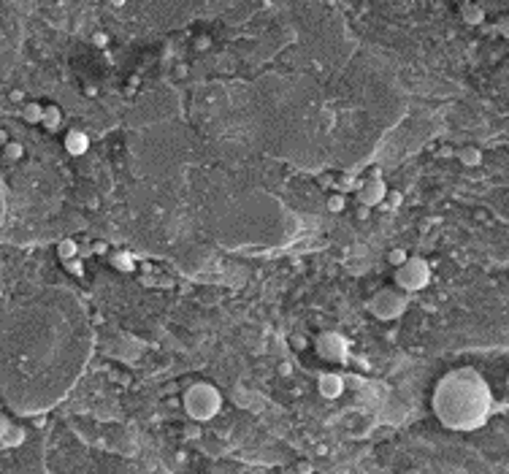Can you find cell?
<instances>
[{
    "mask_svg": "<svg viewBox=\"0 0 509 474\" xmlns=\"http://www.w3.org/2000/svg\"><path fill=\"white\" fill-rule=\"evenodd\" d=\"M328 206H331L333 211H339L341 206H344V198H341V195H336V198H331V204H328Z\"/></svg>",
    "mask_w": 509,
    "mask_h": 474,
    "instance_id": "cell-14",
    "label": "cell"
},
{
    "mask_svg": "<svg viewBox=\"0 0 509 474\" xmlns=\"http://www.w3.org/2000/svg\"><path fill=\"white\" fill-rule=\"evenodd\" d=\"M425 279H428V271H425V265L420 263V260H412L404 271H398V282H401L404 287H423Z\"/></svg>",
    "mask_w": 509,
    "mask_h": 474,
    "instance_id": "cell-2",
    "label": "cell"
},
{
    "mask_svg": "<svg viewBox=\"0 0 509 474\" xmlns=\"http://www.w3.org/2000/svg\"><path fill=\"white\" fill-rule=\"evenodd\" d=\"M5 152H8V158L16 160V158L22 155V147H19V144H8V147H5Z\"/></svg>",
    "mask_w": 509,
    "mask_h": 474,
    "instance_id": "cell-12",
    "label": "cell"
},
{
    "mask_svg": "<svg viewBox=\"0 0 509 474\" xmlns=\"http://www.w3.org/2000/svg\"><path fill=\"white\" fill-rule=\"evenodd\" d=\"M5 428H8V423H5L3 418H0V436H3V433H5Z\"/></svg>",
    "mask_w": 509,
    "mask_h": 474,
    "instance_id": "cell-16",
    "label": "cell"
},
{
    "mask_svg": "<svg viewBox=\"0 0 509 474\" xmlns=\"http://www.w3.org/2000/svg\"><path fill=\"white\" fill-rule=\"evenodd\" d=\"M114 265H117V268H125V271H130V268H133V263H130V255H117V258H114Z\"/></svg>",
    "mask_w": 509,
    "mask_h": 474,
    "instance_id": "cell-10",
    "label": "cell"
},
{
    "mask_svg": "<svg viewBox=\"0 0 509 474\" xmlns=\"http://www.w3.org/2000/svg\"><path fill=\"white\" fill-rule=\"evenodd\" d=\"M382 195H385V187H382V182H371V184H366V190H363L360 201H363L366 206H374V204H379V201H382Z\"/></svg>",
    "mask_w": 509,
    "mask_h": 474,
    "instance_id": "cell-6",
    "label": "cell"
},
{
    "mask_svg": "<svg viewBox=\"0 0 509 474\" xmlns=\"http://www.w3.org/2000/svg\"><path fill=\"white\" fill-rule=\"evenodd\" d=\"M184 404H187V412L193 415L195 420H206V418H211V415L217 412L219 396H217L214 388H209V385H195V388L187 393Z\"/></svg>",
    "mask_w": 509,
    "mask_h": 474,
    "instance_id": "cell-1",
    "label": "cell"
},
{
    "mask_svg": "<svg viewBox=\"0 0 509 474\" xmlns=\"http://www.w3.org/2000/svg\"><path fill=\"white\" fill-rule=\"evenodd\" d=\"M341 390H344V382H341L339 374H322L320 377V393L325 398H336Z\"/></svg>",
    "mask_w": 509,
    "mask_h": 474,
    "instance_id": "cell-4",
    "label": "cell"
},
{
    "mask_svg": "<svg viewBox=\"0 0 509 474\" xmlns=\"http://www.w3.org/2000/svg\"><path fill=\"white\" fill-rule=\"evenodd\" d=\"M390 263L401 265V263H404V252H401V250H393V252H390Z\"/></svg>",
    "mask_w": 509,
    "mask_h": 474,
    "instance_id": "cell-13",
    "label": "cell"
},
{
    "mask_svg": "<svg viewBox=\"0 0 509 474\" xmlns=\"http://www.w3.org/2000/svg\"><path fill=\"white\" fill-rule=\"evenodd\" d=\"M73 252H76V244H73V241H62V244H60V255L62 258H71Z\"/></svg>",
    "mask_w": 509,
    "mask_h": 474,
    "instance_id": "cell-11",
    "label": "cell"
},
{
    "mask_svg": "<svg viewBox=\"0 0 509 474\" xmlns=\"http://www.w3.org/2000/svg\"><path fill=\"white\" fill-rule=\"evenodd\" d=\"M25 119H27V122H38V119H44L41 106H27L25 108Z\"/></svg>",
    "mask_w": 509,
    "mask_h": 474,
    "instance_id": "cell-8",
    "label": "cell"
},
{
    "mask_svg": "<svg viewBox=\"0 0 509 474\" xmlns=\"http://www.w3.org/2000/svg\"><path fill=\"white\" fill-rule=\"evenodd\" d=\"M68 268H71L73 274H82V260H71V263H68Z\"/></svg>",
    "mask_w": 509,
    "mask_h": 474,
    "instance_id": "cell-15",
    "label": "cell"
},
{
    "mask_svg": "<svg viewBox=\"0 0 509 474\" xmlns=\"http://www.w3.org/2000/svg\"><path fill=\"white\" fill-rule=\"evenodd\" d=\"M44 122H46V128H57L60 125V108H46L44 111Z\"/></svg>",
    "mask_w": 509,
    "mask_h": 474,
    "instance_id": "cell-7",
    "label": "cell"
},
{
    "mask_svg": "<svg viewBox=\"0 0 509 474\" xmlns=\"http://www.w3.org/2000/svg\"><path fill=\"white\" fill-rule=\"evenodd\" d=\"M344 342L336 336V333H322L320 342H317V352H320L322 358H328V361H339L341 355H344Z\"/></svg>",
    "mask_w": 509,
    "mask_h": 474,
    "instance_id": "cell-3",
    "label": "cell"
},
{
    "mask_svg": "<svg viewBox=\"0 0 509 474\" xmlns=\"http://www.w3.org/2000/svg\"><path fill=\"white\" fill-rule=\"evenodd\" d=\"M65 147H68V152H71V155H82L84 149L90 147V141H87V136H84V133L73 130V133H68V138H65Z\"/></svg>",
    "mask_w": 509,
    "mask_h": 474,
    "instance_id": "cell-5",
    "label": "cell"
},
{
    "mask_svg": "<svg viewBox=\"0 0 509 474\" xmlns=\"http://www.w3.org/2000/svg\"><path fill=\"white\" fill-rule=\"evenodd\" d=\"M460 160H463V163H479V152L477 149H463V152H460Z\"/></svg>",
    "mask_w": 509,
    "mask_h": 474,
    "instance_id": "cell-9",
    "label": "cell"
}]
</instances>
